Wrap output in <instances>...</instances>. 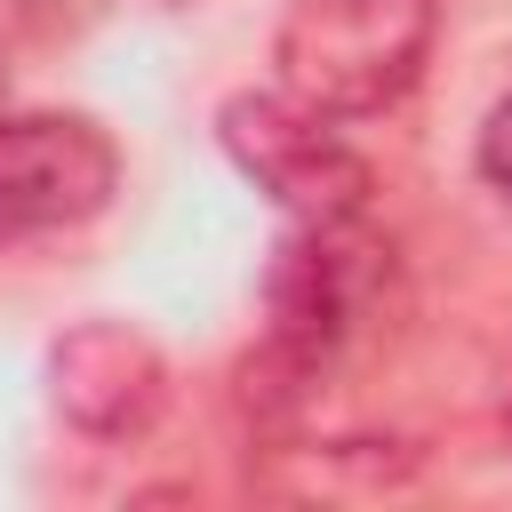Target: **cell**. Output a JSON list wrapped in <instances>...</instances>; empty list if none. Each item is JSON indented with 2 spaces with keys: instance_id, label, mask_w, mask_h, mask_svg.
<instances>
[{
  "instance_id": "cell-3",
  "label": "cell",
  "mask_w": 512,
  "mask_h": 512,
  "mask_svg": "<svg viewBox=\"0 0 512 512\" xmlns=\"http://www.w3.org/2000/svg\"><path fill=\"white\" fill-rule=\"evenodd\" d=\"M216 144L224 160L288 216V224H344L368 216L376 168L344 136V120L296 104L288 88H240L216 104Z\"/></svg>"
},
{
  "instance_id": "cell-1",
  "label": "cell",
  "mask_w": 512,
  "mask_h": 512,
  "mask_svg": "<svg viewBox=\"0 0 512 512\" xmlns=\"http://www.w3.org/2000/svg\"><path fill=\"white\" fill-rule=\"evenodd\" d=\"M392 312V240L368 216L288 224L264 272V344L248 360V400L288 416L352 368V352Z\"/></svg>"
},
{
  "instance_id": "cell-4",
  "label": "cell",
  "mask_w": 512,
  "mask_h": 512,
  "mask_svg": "<svg viewBox=\"0 0 512 512\" xmlns=\"http://www.w3.org/2000/svg\"><path fill=\"white\" fill-rule=\"evenodd\" d=\"M120 200V144L88 112H0V248L96 224Z\"/></svg>"
},
{
  "instance_id": "cell-5",
  "label": "cell",
  "mask_w": 512,
  "mask_h": 512,
  "mask_svg": "<svg viewBox=\"0 0 512 512\" xmlns=\"http://www.w3.org/2000/svg\"><path fill=\"white\" fill-rule=\"evenodd\" d=\"M48 384L72 432L88 440H144L168 408V360L128 320H80L48 352Z\"/></svg>"
},
{
  "instance_id": "cell-8",
  "label": "cell",
  "mask_w": 512,
  "mask_h": 512,
  "mask_svg": "<svg viewBox=\"0 0 512 512\" xmlns=\"http://www.w3.org/2000/svg\"><path fill=\"white\" fill-rule=\"evenodd\" d=\"M168 8H184V0H168Z\"/></svg>"
},
{
  "instance_id": "cell-7",
  "label": "cell",
  "mask_w": 512,
  "mask_h": 512,
  "mask_svg": "<svg viewBox=\"0 0 512 512\" xmlns=\"http://www.w3.org/2000/svg\"><path fill=\"white\" fill-rule=\"evenodd\" d=\"M0 8H8L24 32H48V40H56V32H80L88 16H104V0H0Z\"/></svg>"
},
{
  "instance_id": "cell-2",
  "label": "cell",
  "mask_w": 512,
  "mask_h": 512,
  "mask_svg": "<svg viewBox=\"0 0 512 512\" xmlns=\"http://www.w3.org/2000/svg\"><path fill=\"white\" fill-rule=\"evenodd\" d=\"M440 48V0H296L272 32V88L328 120H376L416 96Z\"/></svg>"
},
{
  "instance_id": "cell-6",
  "label": "cell",
  "mask_w": 512,
  "mask_h": 512,
  "mask_svg": "<svg viewBox=\"0 0 512 512\" xmlns=\"http://www.w3.org/2000/svg\"><path fill=\"white\" fill-rule=\"evenodd\" d=\"M472 168H480L488 192L512 200V88L488 104V120H480V136H472Z\"/></svg>"
}]
</instances>
